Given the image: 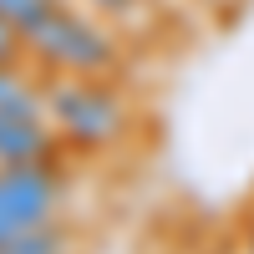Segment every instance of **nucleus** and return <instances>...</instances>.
<instances>
[{"label": "nucleus", "instance_id": "obj_6", "mask_svg": "<svg viewBox=\"0 0 254 254\" xmlns=\"http://www.w3.org/2000/svg\"><path fill=\"white\" fill-rule=\"evenodd\" d=\"M61 249H66V234L51 229V224H41V229H31V234L0 244V254H61Z\"/></svg>", "mask_w": 254, "mask_h": 254}, {"label": "nucleus", "instance_id": "obj_3", "mask_svg": "<svg viewBox=\"0 0 254 254\" xmlns=\"http://www.w3.org/2000/svg\"><path fill=\"white\" fill-rule=\"evenodd\" d=\"M56 198H61V178H56L51 158L46 163H5L0 168V244L51 224Z\"/></svg>", "mask_w": 254, "mask_h": 254}, {"label": "nucleus", "instance_id": "obj_7", "mask_svg": "<svg viewBox=\"0 0 254 254\" xmlns=\"http://www.w3.org/2000/svg\"><path fill=\"white\" fill-rule=\"evenodd\" d=\"M20 46H26V41H20V31L10 26L5 15H0V66H10V61H15V51H20Z\"/></svg>", "mask_w": 254, "mask_h": 254}, {"label": "nucleus", "instance_id": "obj_8", "mask_svg": "<svg viewBox=\"0 0 254 254\" xmlns=\"http://www.w3.org/2000/svg\"><path fill=\"white\" fill-rule=\"evenodd\" d=\"M92 5H97V10H127L132 0H92Z\"/></svg>", "mask_w": 254, "mask_h": 254}, {"label": "nucleus", "instance_id": "obj_9", "mask_svg": "<svg viewBox=\"0 0 254 254\" xmlns=\"http://www.w3.org/2000/svg\"><path fill=\"white\" fill-rule=\"evenodd\" d=\"M249 254H254V239H249Z\"/></svg>", "mask_w": 254, "mask_h": 254}, {"label": "nucleus", "instance_id": "obj_1", "mask_svg": "<svg viewBox=\"0 0 254 254\" xmlns=\"http://www.w3.org/2000/svg\"><path fill=\"white\" fill-rule=\"evenodd\" d=\"M26 46L46 61V66L66 71V76H102V71L117 61V46L92 26L87 15H76L66 0L51 5V15L26 36Z\"/></svg>", "mask_w": 254, "mask_h": 254}, {"label": "nucleus", "instance_id": "obj_2", "mask_svg": "<svg viewBox=\"0 0 254 254\" xmlns=\"http://www.w3.org/2000/svg\"><path fill=\"white\" fill-rule=\"evenodd\" d=\"M46 112L51 122L66 132L76 147H107L122 132V102L97 87L92 76H66L46 92Z\"/></svg>", "mask_w": 254, "mask_h": 254}, {"label": "nucleus", "instance_id": "obj_5", "mask_svg": "<svg viewBox=\"0 0 254 254\" xmlns=\"http://www.w3.org/2000/svg\"><path fill=\"white\" fill-rule=\"evenodd\" d=\"M51 5H61V0H0V15H5L10 26L20 31V41H26L41 20L51 15Z\"/></svg>", "mask_w": 254, "mask_h": 254}, {"label": "nucleus", "instance_id": "obj_4", "mask_svg": "<svg viewBox=\"0 0 254 254\" xmlns=\"http://www.w3.org/2000/svg\"><path fill=\"white\" fill-rule=\"evenodd\" d=\"M46 158H51V132L46 127L0 112V168L5 163H46Z\"/></svg>", "mask_w": 254, "mask_h": 254}]
</instances>
